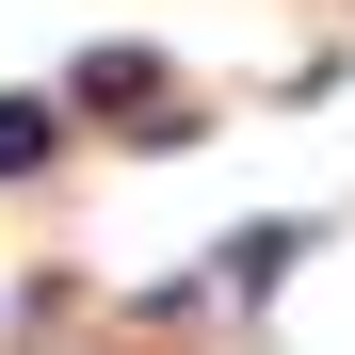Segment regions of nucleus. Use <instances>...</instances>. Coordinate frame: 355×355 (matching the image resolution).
I'll return each instance as SVG.
<instances>
[{"label":"nucleus","mask_w":355,"mask_h":355,"mask_svg":"<svg viewBox=\"0 0 355 355\" xmlns=\"http://www.w3.org/2000/svg\"><path fill=\"white\" fill-rule=\"evenodd\" d=\"M146 81H162V65H146V49H97V65H81L65 97H81V113H146ZM146 130H162V113H146Z\"/></svg>","instance_id":"f257e3e1"},{"label":"nucleus","mask_w":355,"mask_h":355,"mask_svg":"<svg viewBox=\"0 0 355 355\" xmlns=\"http://www.w3.org/2000/svg\"><path fill=\"white\" fill-rule=\"evenodd\" d=\"M33 162H49V113L17 97V113H0V178H33Z\"/></svg>","instance_id":"f03ea898"}]
</instances>
